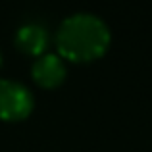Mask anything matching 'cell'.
Listing matches in <instances>:
<instances>
[{"label": "cell", "mask_w": 152, "mask_h": 152, "mask_svg": "<svg viewBox=\"0 0 152 152\" xmlns=\"http://www.w3.org/2000/svg\"><path fill=\"white\" fill-rule=\"evenodd\" d=\"M110 41L112 33L106 21L87 12L66 18L56 33L60 56L71 62H91L100 58L108 50Z\"/></svg>", "instance_id": "cell-1"}, {"label": "cell", "mask_w": 152, "mask_h": 152, "mask_svg": "<svg viewBox=\"0 0 152 152\" xmlns=\"http://www.w3.org/2000/svg\"><path fill=\"white\" fill-rule=\"evenodd\" d=\"M35 106L33 94L23 83L14 79H0V118L18 121L31 114Z\"/></svg>", "instance_id": "cell-2"}, {"label": "cell", "mask_w": 152, "mask_h": 152, "mask_svg": "<svg viewBox=\"0 0 152 152\" xmlns=\"http://www.w3.org/2000/svg\"><path fill=\"white\" fill-rule=\"evenodd\" d=\"M31 75H33L35 83H39L41 87L54 89L64 83L67 75V67L60 54H42L35 60L33 67H31Z\"/></svg>", "instance_id": "cell-3"}, {"label": "cell", "mask_w": 152, "mask_h": 152, "mask_svg": "<svg viewBox=\"0 0 152 152\" xmlns=\"http://www.w3.org/2000/svg\"><path fill=\"white\" fill-rule=\"evenodd\" d=\"M15 46L23 54L42 56L48 46V33L39 23H25L15 33Z\"/></svg>", "instance_id": "cell-4"}, {"label": "cell", "mask_w": 152, "mask_h": 152, "mask_svg": "<svg viewBox=\"0 0 152 152\" xmlns=\"http://www.w3.org/2000/svg\"><path fill=\"white\" fill-rule=\"evenodd\" d=\"M0 64H2V52H0Z\"/></svg>", "instance_id": "cell-5"}]
</instances>
